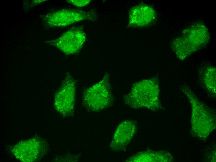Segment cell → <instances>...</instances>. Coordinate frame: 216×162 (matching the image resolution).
<instances>
[{
	"label": "cell",
	"mask_w": 216,
	"mask_h": 162,
	"mask_svg": "<svg viewBox=\"0 0 216 162\" xmlns=\"http://www.w3.org/2000/svg\"><path fill=\"white\" fill-rule=\"evenodd\" d=\"M181 89L191 105L192 131L196 136L205 139L215 128V112L200 102L187 85H184Z\"/></svg>",
	"instance_id": "1"
},
{
	"label": "cell",
	"mask_w": 216,
	"mask_h": 162,
	"mask_svg": "<svg viewBox=\"0 0 216 162\" xmlns=\"http://www.w3.org/2000/svg\"><path fill=\"white\" fill-rule=\"evenodd\" d=\"M158 79L144 80L134 85L124 98L126 104L136 108L145 107L155 110L160 108Z\"/></svg>",
	"instance_id": "2"
},
{
	"label": "cell",
	"mask_w": 216,
	"mask_h": 162,
	"mask_svg": "<svg viewBox=\"0 0 216 162\" xmlns=\"http://www.w3.org/2000/svg\"><path fill=\"white\" fill-rule=\"evenodd\" d=\"M112 99L109 76L108 74H106L99 82L85 91L83 102L89 110L97 111L109 107Z\"/></svg>",
	"instance_id": "3"
},
{
	"label": "cell",
	"mask_w": 216,
	"mask_h": 162,
	"mask_svg": "<svg viewBox=\"0 0 216 162\" xmlns=\"http://www.w3.org/2000/svg\"><path fill=\"white\" fill-rule=\"evenodd\" d=\"M41 17L45 26L49 27H65L84 20L94 21L96 19L93 11L70 9L57 11Z\"/></svg>",
	"instance_id": "4"
},
{
	"label": "cell",
	"mask_w": 216,
	"mask_h": 162,
	"mask_svg": "<svg viewBox=\"0 0 216 162\" xmlns=\"http://www.w3.org/2000/svg\"><path fill=\"white\" fill-rule=\"evenodd\" d=\"M75 91V80L71 76L68 75L63 81L55 98V106L62 115L70 116L73 114Z\"/></svg>",
	"instance_id": "5"
},
{
	"label": "cell",
	"mask_w": 216,
	"mask_h": 162,
	"mask_svg": "<svg viewBox=\"0 0 216 162\" xmlns=\"http://www.w3.org/2000/svg\"><path fill=\"white\" fill-rule=\"evenodd\" d=\"M86 40V35L81 27L71 28L57 39L49 41L67 55L76 54L81 50Z\"/></svg>",
	"instance_id": "6"
},
{
	"label": "cell",
	"mask_w": 216,
	"mask_h": 162,
	"mask_svg": "<svg viewBox=\"0 0 216 162\" xmlns=\"http://www.w3.org/2000/svg\"><path fill=\"white\" fill-rule=\"evenodd\" d=\"M136 127V125L133 121H125L121 123L113 136L110 148L116 151L124 150L134 136Z\"/></svg>",
	"instance_id": "7"
},
{
	"label": "cell",
	"mask_w": 216,
	"mask_h": 162,
	"mask_svg": "<svg viewBox=\"0 0 216 162\" xmlns=\"http://www.w3.org/2000/svg\"><path fill=\"white\" fill-rule=\"evenodd\" d=\"M155 17L152 8L146 5H139L133 7L130 12L129 24L134 26H143L152 22Z\"/></svg>",
	"instance_id": "8"
},
{
	"label": "cell",
	"mask_w": 216,
	"mask_h": 162,
	"mask_svg": "<svg viewBox=\"0 0 216 162\" xmlns=\"http://www.w3.org/2000/svg\"><path fill=\"white\" fill-rule=\"evenodd\" d=\"M199 72V79L202 86L211 94L216 93V69L212 66H205Z\"/></svg>",
	"instance_id": "9"
},
{
	"label": "cell",
	"mask_w": 216,
	"mask_h": 162,
	"mask_svg": "<svg viewBox=\"0 0 216 162\" xmlns=\"http://www.w3.org/2000/svg\"><path fill=\"white\" fill-rule=\"evenodd\" d=\"M169 153L163 152H145L138 153L132 157L130 161H165L168 157H170Z\"/></svg>",
	"instance_id": "10"
},
{
	"label": "cell",
	"mask_w": 216,
	"mask_h": 162,
	"mask_svg": "<svg viewBox=\"0 0 216 162\" xmlns=\"http://www.w3.org/2000/svg\"><path fill=\"white\" fill-rule=\"evenodd\" d=\"M91 0H67V2L74 6L77 7H83L87 5L90 3Z\"/></svg>",
	"instance_id": "11"
}]
</instances>
